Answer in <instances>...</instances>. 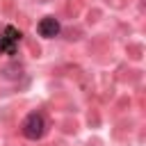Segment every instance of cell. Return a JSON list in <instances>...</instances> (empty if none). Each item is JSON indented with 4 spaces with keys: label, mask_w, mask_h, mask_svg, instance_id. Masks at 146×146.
<instances>
[{
    "label": "cell",
    "mask_w": 146,
    "mask_h": 146,
    "mask_svg": "<svg viewBox=\"0 0 146 146\" xmlns=\"http://www.w3.org/2000/svg\"><path fill=\"white\" fill-rule=\"evenodd\" d=\"M43 130H46L43 116H41L39 112H32V114H27V119L23 121V135H25L27 139H39V137L43 135Z\"/></svg>",
    "instance_id": "obj_1"
},
{
    "label": "cell",
    "mask_w": 146,
    "mask_h": 146,
    "mask_svg": "<svg viewBox=\"0 0 146 146\" xmlns=\"http://www.w3.org/2000/svg\"><path fill=\"white\" fill-rule=\"evenodd\" d=\"M18 41H21V32H18L16 27L7 25L5 32H2V36H0V52H9V55H14Z\"/></svg>",
    "instance_id": "obj_2"
},
{
    "label": "cell",
    "mask_w": 146,
    "mask_h": 146,
    "mask_svg": "<svg viewBox=\"0 0 146 146\" xmlns=\"http://www.w3.org/2000/svg\"><path fill=\"white\" fill-rule=\"evenodd\" d=\"M36 30H39V34H41V36L52 39V36H57V34H59V23H57V18L46 16V18H41V21H39Z\"/></svg>",
    "instance_id": "obj_3"
}]
</instances>
